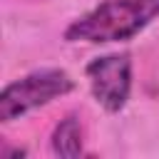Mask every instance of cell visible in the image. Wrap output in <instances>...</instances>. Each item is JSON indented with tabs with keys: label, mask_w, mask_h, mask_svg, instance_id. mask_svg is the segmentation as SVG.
Wrapping results in <instances>:
<instances>
[{
	"label": "cell",
	"mask_w": 159,
	"mask_h": 159,
	"mask_svg": "<svg viewBox=\"0 0 159 159\" xmlns=\"http://www.w3.org/2000/svg\"><path fill=\"white\" fill-rule=\"evenodd\" d=\"M159 17V0H104L65 30L67 42L132 40Z\"/></svg>",
	"instance_id": "6da1fadb"
},
{
	"label": "cell",
	"mask_w": 159,
	"mask_h": 159,
	"mask_svg": "<svg viewBox=\"0 0 159 159\" xmlns=\"http://www.w3.org/2000/svg\"><path fill=\"white\" fill-rule=\"evenodd\" d=\"M72 89V80L62 70H40L12 84H7L0 94V122H12L25 112L52 102Z\"/></svg>",
	"instance_id": "7a4b0ae2"
},
{
	"label": "cell",
	"mask_w": 159,
	"mask_h": 159,
	"mask_svg": "<svg viewBox=\"0 0 159 159\" xmlns=\"http://www.w3.org/2000/svg\"><path fill=\"white\" fill-rule=\"evenodd\" d=\"M87 77L94 99L107 112H119L132 89V62L129 55H104L87 65Z\"/></svg>",
	"instance_id": "3957f363"
},
{
	"label": "cell",
	"mask_w": 159,
	"mask_h": 159,
	"mask_svg": "<svg viewBox=\"0 0 159 159\" xmlns=\"http://www.w3.org/2000/svg\"><path fill=\"white\" fill-rule=\"evenodd\" d=\"M52 152L57 157H80L82 154V124L77 117H65L52 132Z\"/></svg>",
	"instance_id": "277c9868"
}]
</instances>
